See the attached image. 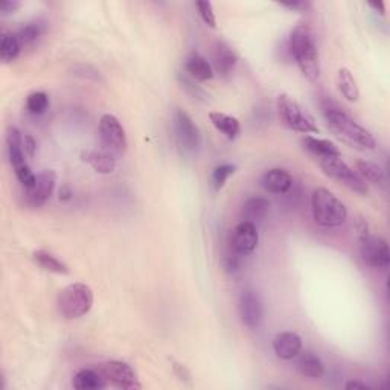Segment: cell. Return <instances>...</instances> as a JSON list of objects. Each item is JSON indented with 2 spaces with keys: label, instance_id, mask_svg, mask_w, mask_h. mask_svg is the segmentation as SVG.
I'll use <instances>...</instances> for the list:
<instances>
[{
  "label": "cell",
  "instance_id": "52a82bcc",
  "mask_svg": "<svg viewBox=\"0 0 390 390\" xmlns=\"http://www.w3.org/2000/svg\"><path fill=\"white\" fill-rule=\"evenodd\" d=\"M99 136L104 150L112 153L115 158H121L128 150V139L126 128L115 115H103L99 119Z\"/></svg>",
  "mask_w": 390,
  "mask_h": 390
},
{
  "label": "cell",
  "instance_id": "ffe728a7",
  "mask_svg": "<svg viewBox=\"0 0 390 390\" xmlns=\"http://www.w3.org/2000/svg\"><path fill=\"white\" fill-rule=\"evenodd\" d=\"M270 209V201L264 197H251L247 198L241 209V217H243V221L247 223H261L265 217L269 214Z\"/></svg>",
  "mask_w": 390,
  "mask_h": 390
},
{
  "label": "cell",
  "instance_id": "4dcf8cb0",
  "mask_svg": "<svg viewBox=\"0 0 390 390\" xmlns=\"http://www.w3.org/2000/svg\"><path fill=\"white\" fill-rule=\"evenodd\" d=\"M235 165H230V163H226V165H220L214 169L212 177H210V182H212L214 191H220L226 182L229 180V177L235 173Z\"/></svg>",
  "mask_w": 390,
  "mask_h": 390
},
{
  "label": "cell",
  "instance_id": "8992f818",
  "mask_svg": "<svg viewBox=\"0 0 390 390\" xmlns=\"http://www.w3.org/2000/svg\"><path fill=\"white\" fill-rule=\"evenodd\" d=\"M319 165H321L322 171L328 177L332 178V180H335V182L341 183L343 186H346V188L353 192H355L358 195L369 194L368 183H366L363 178L340 158V155L319 159Z\"/></svg>",
  "mask_w": 390,
  "mask_h": 390
},
{
  "label": "cell",
  "instance_id": "484cf974",
  "mask_svg": "<svg viewBox=\"0 0 390 390\" xmlns=\"http://www.w3.org/2000/svg\"><path fill=\"white\" fill-rule=\"evenodd\" d=\"M337 84H339L341 95L345 96L348 101H350V103H355V101L360 98V89H358L355 78L349 69L341 67L339 70Z\"/></svg>",
  "mask_w": 390,
  "mask_h": 390
},
{
  "label": "cell",
  "instance_id": "8fae6325",
  "mask_svg": "<svg viewBox=\"0 0 390 390\" xmlns=\"http://www.w3.org/2000/svg\"><path fill=\"white\" fill-rule=\"evenodd\" d=\"M57 174L51 169H44L37 176V180L33 188L26 189V201L31 207H42L46 201L52 197V192L56 189Z\"/></svg>",
  "mask_w": 390,
  "mask_h": 390
},
{
  "label": "cell",
  "instance_id": "74e56055",
  "mask_svg": "<svg viewBox=\"0 0 390 390\" xmlns=\"http://www.w3.org/2000/svg\"><path fill=\"white\" fill-rule=\"evenodd\" d=\"M371 387L364 383H358V381H349L346 384V390H369Z\"/></svg>",
  "mask_w": 390,
  "mask_h": 390
},
{
  "label": "cell",
  "instance_id": "8d00e7d4",
  "mask_svg": "<svg viewBox=\"0 0 390 390\" xmlns=\"http://www.w3.org/2000/svg\"><path fill=\"white\" fill-rule=\"evenodd\" d=\"M280 6L288 8L291 11H307V8L311 6V3L308 2H287V3H280Z\"/></svg>",
  "mask_w": 390,
  "mask_h": 390
},
{
  "label": "cell",
  "instance_id": "d6986e66",
  "mask_svg": "<svg viewBox=\"0 0 390 390\" xmlns=\"http://www.w3.org/2000/svg\"><path fill=\"white\" fill-rule=\"evenodd\" d=\"M81 158L85 163H89V165L99 174H112L116 168L115 155L105 150L84 151L81 154Z\"/></svg>",
  "mask_w": 390,
  "mask_h": 390
},
{
  "label": "cell",
  "instance_id": "5b68a950",
  "mask_svg": "<svg viewBox=\"0 0 390 390\" xmlns=\"http://www.w3.org/2000/svg\"><path fill=\"white\" fill-rule=\"evenodd\" d=\"M276 107L280 122L285 127L293 131L303 133V135H316V133H319V127L316 126L313 116L305 112V108L290 95H285V93L279 95Z\"/></svg>",
  "mask_w": 390,
  "mask_h": 390
},
{
  "label": "cell",
  "instance_id": "d6a6232c",
  "mask_svg": "<svg viewBox=\"0 0 390 390\" xmlns=\"http://www.w3.org/2000/svg\"><path fill=\"white\" fill-rule=\"evenodd\" d=\"M178 81H180L182 87H183L186 92H188L192 98H195V99H205V98H206L205 90H203L201 87H198V85L195 84L189 76L178 74Z\"/></svg>",
  "mask_w": 390,
  "mask_h": 390
},
{
  "label": "cell",
  "instance_id": "f546056e",
  "mask_svg": "<svg viewBox=\"0 0 390 390\" xmlns=\"http://www.w3.org/2000/svg\"><path fill=\"white\" fill-rule=\"evenodd\" d=\"M49 107V96L44 92H34L26 98V108L31 115H43Z\"/></svg>",
  "mask_w": 390,
  "mask_h": 390
},
{
  "label": "cell",
  "instance_id": "4fadbf2b",
  "mask_svg": "<svg viewBox=\"0 0 390 390\" xmlns=\"http://www.w3.org/2000/svg\"><path fill=\"white\" fill-rule=\"evenodd\" d=\"M239 317L248 330H256L262 322L264 308L256 291L246 290L239 298Z\"/></svg>",
  "mask_w": 390,
  "mask_h": 390
},
{
  "label": "cell",
  "instance_id": "5bb4252c",
  "mask_svg": "<svg viewBox=\"0 0 390 390\" xmlns=\"http://www.w3.org/2000/svg\"><path fill=\"white\" fill-rule=\"evenodd\" d=\"M238 63V56L228 43L215 42L212 46V66L217 70V74L228 78L235 70Z\"/></svg>",
  "mask_w": 390,
  "mask_h": 390
},
{
  "label": "cell",
  "instance_id": "836d02e7",
  "mask_svg": "<svg viewBox=\"0 0 390 390\" xmlns=\"http://www.w3.org/2000/svg\"><path fill=\"white\" fill-rule=\"evenodd\" d=\"M197 10H198L201 20L205 22L209 28L217 26V19H215L212 3H210V2H197Z\"/></svg>",
  "mask_w": 390,
  "mask_h": 390
},
{
  "label": "cell",
  "instance_id": "7402d4cb",
  "mask_svg": "<svg viewBox=\"0 0 390 390\" xmlns=\"http://www.w3.org/2000/svg\"><path fill=\"white\" fill-rule=\"evenodd\" d=\"M296 368H298L300 375L307 378H322L325 373V366L321 360V357L313 353L299 354Z\"/></svg>",
  "mask_w": 390,
  "mask_h": 390
},
{
  "label": "cell",
  "instance_id": "603a6c76",
  "mask_svg": "<svg viewBox=\"0 0 390 390\" xmlns=\"http://www.w3.org/2000/svg\"><path fill=\"white\" fill-rule=\"evenodd\" d=\"M302 145L307 151H310L311 154H314L316 158H319V159L332 158V155H340L339 146L335 145L334 142H331V140H326V139L305 136L302 139Z\"/></svg>",
  "mask_w": 390,
  "mask_h": 390
},
{
  "label": "cell",
  "instance_id": "1f68e13d",
  "mask_svg": "<svg viewBox=\"0 0 390 390\" xmlns=\"http://www.w3.org/2000/svg\"><path fill=\"white\" fill-rule=\"evenodd\" d=\"M14 173H15V177H17V180L23 186H25V189L33 188L35 180H37V176L33 173V169L29 168L28 163H26V165L19 167V168H14Z\"/></svg>",
  "mask_w": 390,
  "mask_h": 390
},
{
  "label": "cell",
  "instance_id": "3957f363",
  "mask_svg": "<svg viewBox=\"0 0 390 390\" xmlns=\"http://www.w3.org/2000/svg\"><path fill=\"white\" fill-rule=\"evenodd\" d=\"M311 210L314 221L323 228H337L348 218L345 203L325 188H317L311 195Z\"/></svg>",
  "mask_w": 390,
  "mask_h": 390
},
{
  "label": "cell",
  "instance_id": "e0dca14e",
  "mask_svg": "<svg viewBox=\"0 0 390 390\" xmlns=\"http://www.w3.org/2000/svg\"><path fill=\"white\" fill-rule=\"evenodd\" d=\"M185 70L194 80L209 81L214 78V67L198 52H191L185 60Z\"/></svg>",
  "mask_w": 390,
  "mask_h": 390
},
{
  "label": "cell",
  "instance_id": "277c9868",
  "mask_svg": "<svg viewBox=\"0 0 390 390\" xmlns=\"http://www.w3.org/2000/svg\"><path fill=\"white\" fill-rule=\"evenodd\" d=\"M93 291L89 285L83 282L70 284L61 290L58 294V311L60 314L74 321V319H80L89 313L93 307Z\"/></svg>",
  "mask_w": 390,
  "mask_h": 390
},
{
  "label": "cell",
  "instance_id": "9a60e30c",
  "mask_svg": "<svg viewBox=\"0 0 390 390\" xmlns=\"http://www.w3.org/2000/svg\"><path fill=\"white\" fill-rule=\"evenodd\" d=\"M273 350L282 360H293L302 353V339L293 331L279 332L273 339Z\"/></svg>",
  "mask_w": 390,
  "mask_h": 390
},
{
  "label": "cell",
  "instance_id": "7c38bea8",
  "mask_svg": "<svg viewBox=\"0 0 390 390\" xmlns=\"http://www.w3.org/2000/svg\"><path fill=\"white\" fill-rule=\"evenodd\" d=\"M260 235L258 229L253 223L241 221L232 232L230 246L232 251L239 256H246L255 252V248L258 247Z\"/></svg>",
  "mask_w": 390,
  "mask_h": 390
},
{
  "label": "cell",
  "instance_id": "2e32d148",
  "mask_svg": "<svg viewBox=\"0 0 390 390\" xmlns=\"http://www.w3.org/2000/svg\"><path fill=\"white\" fill-rule=\"evenodd\" d=\"M262 188L271 194H287L293 186V177L284 168H273L265 171L260 180Z\"/></svg>",
  "mask_w": 390,
  "mask_h": 390
},
{
  "label": "cell",
  "instance_id": "44dd1931",
  "mask_svg": "<svg viewBox=\"0 0 390 390\" xmlns=\"http://www.w3.org/2000/svg\"><path fill=\"white\" fill-rule=\"evenodd\" d=\"M209 119H210V122H212V126L218 131H221L229 140L237 139L241 133L239 121L235 118V116L226 115L223 112H210Z\"/></svg>",
  "mask_w": 390,
  "mask_h": 390
},
{
  "label": "cell",
  "instance_id": "cb8c5ba5",
  "mask_svg": "<svg viewBox=\"0 0 390 390\" xmlns=\"http://www.w3.org/2000/svg\"><path fill=\"white\" fill-rule=\"evenodd\" d=\"M72 384L76 390H101L107 386V381L99 371L81 369L76 372Z\"/></svg>",
  "mask_w": 390,
  "mask_h": 390
},
{
  "label": "cell",
  "instance_id": "4316f807",
  "mask_svg": "<svg viewBox=\"0 0 390 390\" xmlns=\"http://www.w3.org/2000/svg\"><path fill=\"white\" fill-rule=\"evenodd\" d=\"M355 173L360 176L364 182L381 186L384 185V173L377 163L369 160H358L355 163Z\"/></svg>",
  "mask_w": 390,
  "mask_h": 390
},
{
  "label": "cell",
  "instance_id": "d4e9b609",
  "mask_svg": "<svg viewBox=\"0 0 390 390\" xmlns=\"http://www.w3.org/2000/svg\"><path fill=\"white\" fill-rule=\"evenodd\" d=\"M33 260L38 265V267H42L46 271L57 273V275H67V273H69L67 265L60 258H57V256L53 255L52 252L44 251V248H38V251H34L33 252Z\"/></svg>",
  "mask_w": 390,
  "mask_h": 390
},
{
  "label": "cell",
  "instance_id": "ab89813d",
  "mask_svg": "<svg viewBox=\"0 0 390 390\" xmlns=\"http://www.w3.org/2000/svg\"><path fill=\"white\" fill-rule=\"evenodd\" d=\"M371 8H373V10H377L381 15H384L386 10H384V3L383 2H378V3H369Z\"/></svg>",
  "mask_w": 390,
  "mask_h": 390
},
{
  "label": "cell",
  "instance_id": "d590c367",
  "mask_svg": "<svg viewBox=\"0 0 390 390\" xmlns=\"http://www.w3.org/2000/svg\"><path fill=\"white\" fill-rule=\"evenodd\" d=\"M23 148H25V153L29 155V158H34L35 151H37L35 139L31 136V135L23 136Z\"/></svg>",
  "mask_w": 390,
  "mask_h": 390
},
{
  "label": "cell",
  "instance_id": "83f0119b",
  "mask_svg": "<svg viewBox=\"0 0 390 390\" xmlns=\"http://www.w3.org/2000/svg\"><path fill=\"white\" fill-rule=\"evenodd\" d=\"M44 23L37 20V22H29L26 25H23L17 33H15V37L20 42L22 48H26V46L34 44L38 38H40L44 34Z\"/></svg>",
  "mask_w": 390,
  "mask_h": 390
},
{
  "label": "cell",
  "instance_id": "f1b7e54d",
  "mask_svg": "<svg viewBox=\"0 0 390 390\" xmlns=\"http://www.w3.org/2000/svg\"><path fill=\"white\" fill-rule=\"evenodd\" d=\"M22 51V44L17 40L15 34H5L0 42V58L3 63H11L15 58L19 57Z\"/></svg>",
  "mask_w": 390,
  "mask_h": 390
},
{
  "label": "cell",
  "instance_id": "e575fe53",
  "mask_svg": "<svg viewBox=\"0 0 390 390\" xmlns=\"http://www.w3.org/2000/svg\"><path fill=\"white\" fill-rule=\"evenodd\" d=\"M19 8H20V2H17V0H5V2L0 3V14L10 15L17 11Z\"/></svg>",
  "mask_w": 390,
  "mask_h": 390
},
{
  "label": "cell",
  "instance_id": "30bf717a",
  "mask_svg": "<svg viewBox=\"0 0 390 390\" xmlns=\"http://www.w3.org/2000/svg\"><path fill=\"white\" fill-rule=\"evenodd\" d=\"M99 372L103 373V377L107 383H110L112 386L118 389L135 390L142 387L136 377V372L133 371L130 364L124 362H118V360L107 362L104 364H101Z\"/></svg>",
  "mask_w": 390,
  "mask_h": 390
},
{
  "label": "cell",
  "instance_id": "6da1fadb",
  "mask_svg": "<svg viewBox=\"0 0 390 390\" xmlns=\"http://www.w3.org/2000/svg\"><path fill=\"white\" fill-rule=\"evenodd\" d=\"M322 112L328 127L349 145L362 148V150H373L377 146V140L372 133L350 118L337 103L331 99H323Z\"/></svg>",
  "mask_w": 390,
  "mask_h": 390
},
{
  "label": "cell",
  "instance_id": "ba28073f",
  "mask_svg": "<svg viewBox=\"0 0 390 390\" xmlns=\"http://www.w3.org/2000/svg\"><path fill=\"white\" fill-rule=\"evenodd\" d=\"M174 133L177 145L183 154H194L201 146V133L197 124L182 108L174 113Z\"/></svg>",
  "mask_w": 390,
  "mask_h": 390
},
{
  "label": "cell",
  "instance_id": "f35d334b",
  "mask_svg": "<svg viewBox=\"0 0 390 390\" xmlns=\"http://www.w3.org/2000/svg\"><path fill=\"white\" fill-rule=\"evenodd\" d=\"M72 198V191H70V188L67 185L65 186H61V189H60V200L61 201H67Z\"/></svg>",
  "mask_w": 390,
  "mask_h": 390
},
{
  "label": "cell",
  "instance_id": "7a4b0ae2",
  "mask_svg": "<svg viewBox=\"0 0 390 390\" xmlns=\"http://www.w3.org/2000/svg\"><path fill=\"white\" fill-rule=\"evenodd\" d=\"M288 52L298 63L300 72L310 81H317L321 76V61L314 42V35L307 25H298L288 37Z\"/></svg>",
  "mask_w": 390,
  "mask_h": 390
},
{
  "label": "cell",
  "instance_id": "ac0fdd59",
  "mask_svg": "<svg viewBox=\"0 0 390 390\" xmlns=\"http://www.w3.org/2000/svg\"><path fill=\"white\" fill-rule=\"evenodd\" d=\"M6 146L8 155L12 168H19L22 165H26L25 159V148H23V135L19 128L10 127L6 131Z\"/></svg>",
  "mask_w": 390,
  "mask_h": 390
},
{
  "label": "cell",
  "instance_id": "9c48e42d",
  "mask_svg": "<svg viewBox=\"0 0 390 390\" xmlns=\"http://www.w3.org/2000/svg\"><path fill=\"white\" fill-rule=\"evenodd\" d=\"M360 255L363 261L373 269L386 270L390 264V252L386 239L364 233L360 237Z\"/></svg>",
  "mask_w": 390,
  "mask_h": 390
}]
</instances>
